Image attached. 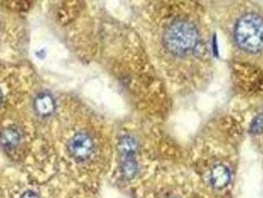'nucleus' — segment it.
I'll use <instances>...</instances> for the list:
<instances>
[{
    "label": "nucleus",
    "mask_w": 263,
    "mask_h": 198,
    "mask_svg": "<svg viewBox=\"0 0 263 198\" xmlns=\"http://www.w3.org/2000/svg\"><path fill=\"white\" fill-rule=\"evenodd\" d=\"M161 43L170 56L184 59L197 52L200 47V31L194 22L178 16L165 24Z\"/></svg>",
    "instance_id": "1"
},
{
    "label": "nucleus",
    "mask_w": 263,
    "mask_h": 198,
    "mask_svg": "<svg viewBox=\"0 0 263 198\" xmlns=\"http://www.w3.org/2000/svg\"><path fill=\"white\" fill-rule=\"evenodd\" d=\"M237 46L249 53L263 50V18L255 13L242 15L234 29Z\"/></svg>",
    "instance_id": "2"
},
{
    "label": "nucleus",
    "mask_w": 263,
    "mask_h": 198,
    "mask_svg": "<svg viewBox=\"0 0 263 198\" xmlns=\"http://www.w3.org/2000/svg\"><path fill=\"white\" fill-rule=\"evenodd\" d=\"M68 148L71 156L81 161L87 160L94 154V142L92 138L85 133L77 134L71 139Z\"/></svg>",
    "instance_id": "3"
},
{
    "label": "nucleus",
    "mask_w": 263,
    "mask_h": 198,
    "mask_svg": "<svg viewBox=\"0 0 263 198\" xmlns=\"http://www.w3.org/2000/svg\"><path fill=\"white\" fill-rule=\"evenodd\" d=\"M209 178L212 186L217 189H222L230 184L231 172L227 166L223 164H217L211 169Z\"/></svg>",
    "instance_id": "4"
},
{
    "label": "nucleus",
    "mask_w": 263,
    "mask_h": 198,
    "mask_svg": "<svg viewBox=\"0 0 263 198\" xmlns=\"http://www.w3.org/2000/svg\"><path fill=\"white\" fill-rule=\"evenodd\" d=\"M36 108L41 114L47 115L53 110V101L48 94H42L36 100Z\"/></svg>",
    "instance_id": "5"
},
{
    "label": "nucleus",
    "mask_w": 263,
    "mask_h": 198,
    "mask_svg": "<svg viewBox=\"0 0 263 198\" xmlns=\"http://www.w3.org/2000/svg\"><path fill=\"white\" fill-rule=\"evenodd\" d=\"M1 141L3 145L8 148H13L20 141V135L15 129L8 128L1 134Z\"/></svg>",
    "instance_id": "6"
},
{
    "label": "nucleus",
    "mask_w": 263,
    "mask_h": 198,
    "mask_svg": "<svg viewBox=\"0 0 263 198\" xmlns=\"http://www.w3.org/2000/svg\"><path fill=\"white\" fill-rule=\"evenodd\" d=\"M21 198H39L33 192H26Z\"/></svg>",
    "instance_id": "7"
},
{
    "label": "nucleus",
    "mask_w": 263,
    "mask_h": 198,
    "mask_svg": "<svg viewBox=\"0 0 263 198\" xmlns=\"http://www.w3.org/2000/svg\"><path fill=\"white\" fill-rule=\"evenodd\" d=\"M1 101H2V93L0 92V103H1Z\"/></svg>",
    "instance_id": "8"
},
{
    "label": "nucleus",
    "mask_w": 263,
    "mask_h": 198,
    "mask_svg": "<svg viewBox=\"0 0 263 198\" xmlns=\"http://www.w3.org/2000/svg\"><path fill=\"white\" fill-rule=\"evenodd\" d=\"M168 198H180V197H177V196H171V197Z\"/></svg>",
    "instance_id": "9"
}]
</instances>
